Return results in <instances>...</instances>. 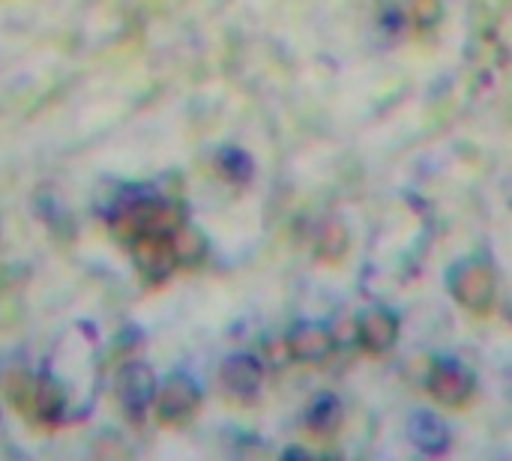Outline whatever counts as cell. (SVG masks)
Instances as JSON below:
<instances>
[{
	"label": "cell",
	"mask_w": 512,
	"mask_h": 461,
	"mask_svg": "<svg viewBox=\"0 0 512 461\" xmlns=\"http://www.w3.org/2000/svg\"><path fill=\"white\" fill-rule=\"evenodd\" d=\"M450 291L468 309H486L495 300V276L480 261H462L450 273Z\"/></svg>",
	"instance_id": "obj_2"
},
{
	"label": "cell",
	"mask_w": 512,
	"mask_h": 461,
	"mask_svg": "<svg viewBox=\"0 0 512 461\" xmlns=\"http://www.w3.org/2000/svg\"><path fill=\"white\" fill-rule=\"evenodd\" d=\"M222 387L237 396V399H252L258 390H261V381H264V366L258 357L252 354H234L222 363Z\"/></svg>",
	"instance_id": "obj_5"
},
{
	"label": "cell",
	"mask_w": 512,
	"mask_h": 461,
	"mask_svg": "<svg viewBox=\"0 0 512 461\" xmlns=\"http://www.w3.org/2000/svg\"><path fill=\"white\" fill-rule=\"evenodd\" d=\"M348 252V228L339 222V219H330L321 225V234H318V255L327 258V261H336Z\"/></svg>",
	"instance_id": "obj_13"
},
{
	"label": "cell",
	"mask_w": 512,
	"mask_h": 461,
	"mask_svg": "<svg viewBox=\"0 0 512 461\" xmlns=\"http://www.w3.org/2000/svg\"><path fill=\"white\" fill-rule=\"evenodd\" d=\"M441 0H414V18L423 24V27H432L441 21Z\"/></svg>",
	"instance_id": "obj_15"
},
{
	"label": "cell",
	"mask_w": 512,
	"mask_h": 461,
	"mask_svg": "<svg viewBox=\"0 0 512 461\" xmlns=\"http://www.w3.org/2000/svg\"><path fill=\"white\" fill-rule=\"evenodd\" d=\"M408 435H411V441H414L423 453H429V456L444 453V450H447V444H450V432H447V426H444L432 411H420V414H414V417H411V423H408Z\"/></svg>",
	"instance_id": "obj_9"
},
{
	"label": "cell",
	"mask_w": 512,
	"mask_h": 461,
	"mask_svg": "<svg viewBox=\"0 0 512 461\" xmlns=\"http://www.w3.org/2000/svg\"><path fill=\"white\" fill-rule=\"evenodd\" d=\"M429 390L444 405H462L471 396V375L456 363H441L429 378Z\"/></svg>",
	"instance_id": "obj_8"
},
{
	"label": "cell",
	"mask_w": 512,
	"mask_h": 461,
	"mask_svg": "<svg viewBox=\"0 0 512 461\" xmlns=\"http://www.w3.org/2000/svg\"><path fill=\"white\" fill-rule=\"evenodd\" d=\"M132 261L141 270L144 279L150 282H162L171 276V270L177 267V255L171 246L168 234H138L132 240Z\"/></svg>",
	"instance_id": "obj_3"
},
{
	"label": "cell",
	"mask_w": 512,
	"mask_h": 461,
	"mask_svg": "<svg viewBox=\"0 0 512 461\" xmlns=\"http://www.w3.org/2000/svg\"><path fill=\"white\" fill-rule=\"evenodd\" d=\"M288 354L300 363H318L333 351V333L321 324H297L285 342Z\"/></svg>",
	"instance_id": "obj_6"
},
{
	"label": "cell",
	"mask_w": 512,
	"mask_h": 461,
	"mask_svg": "<svg viewBox=\"0 0 512 461\" xmlns=\"http://www.w3.org/2000/svg\"><path fill=\"white\" fill-rule=\"evenodd\" d=\"M171 246L177 255V264H198L207 252V240L201 237V231L189 228V225H177L171 234Z\"/></svg>",
	"instance_id": "obj_11"
},
{
	"label": "cell",
	"mask_w": 512,
	"mask_h": 461,
	"mask_svg": "<svg viewBox=\"0 0 512 461\" xmlns=\"http://www.w3.org/2000/svg\"><path fill=\"white\" fill-rule=\"evenodd\" d=\"M33 408L45 420H57L66 408V387L54 375H42L33 384Z\"/></svg>",
	"instance_id": "obj_10"
},
{
	"label": "cell",
	"mask_w": 512,
	"mask_h": 461,
	"mask_svg": "<svg viewBox=\"0 0 512 461\" xmlns=\"http://www.w3.org/2000/svg\"><path fill=\"white\" fill-rule=\"evenodd\" d=\"M339 420H342V405L336 396H318L306 417L309 429H315V432H333L339 426Z\"/></svg>",
	"instance_id": "obj_14"
},
{
	"label": "cell",
	"mask_w": 512,
	"mask_h": 461,
	"mask_svg": "<svg viewBox=\"0 0 512 461\" xmlns=\"http://www.w3.org/2000/svg\"><path fill=\"white\" fill-rule=\"evenodd\" d=\"M396 336H399V318L390 309H369L360 318V324H357V339L372 354L390 351L393 342H396Z\"/></svg>",
	"instance_id": "obj_7"
},
{
	"label": "cell",
	"mask_w": 512,
	"mask_h": 461,
	"mask_svg": "<svg viewBox=\"0 0 512 461\" xmlns=\"http://www.w3.org/2000/svg\"><path fill=\"white\" fill-rule=\"evenodd\" d=\"M201 405V390L189 375H171L162 390L156 387V408L165 423H177L189 417Z\"/></svg>",
	"instance_id": "obj_4"
},
{
	"label": "cell",
	"mask_w": 512,
	"mask_h": 461,
	"mask_svg": "<svg viewBox=\"0 0 512 461\" xmlns=\"http://www.w3.org/2000/svg\"><path fill=\"white\" fill-rule=\"evenodd\" d=\"M117 396L132 423H141L147 408L156 402V375L147 363H126L117 375Z\"/></svg>",
	"instance_id": "obj_1"
},
{
	"label": "cell",
	"mask_w": 512,
	"mask_h": 461,
	"mask_svg": "<svg viewBox=\"0 0 512 461\" xmlns=\"http://www.w3.org/2000/svg\"><path fill=\"white\" fill-rule=\"evenodd\" d=\"M216 162H219V168H222V174L228 180H234V183H249L252 180L255 162H252V156L246 150H240V147H222L219 156H216Z\"/></svg>",
	"instance_id": "obj_12"
}]
</instances>
